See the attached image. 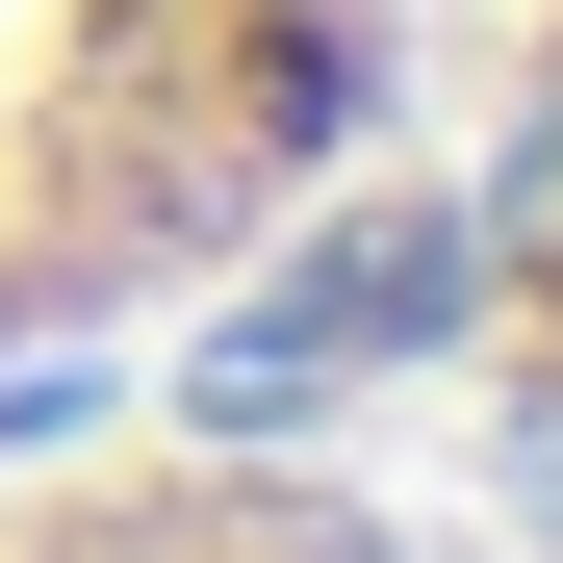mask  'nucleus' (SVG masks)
<instances>
[{"label":"nucleus","instance_id":"f257e3e1","mask_svg":"<svg viewBox=\"0 0 563 563\" xmlns=\"http://www.w3.org/2000/svg\"><path fill=\"white\" fill-rule=\"evenodd\" d=\"M410 0H0V385L179 333L358 179Z\"/></svg>","mask_w":563,"mask_h":563},{"label":"nucleus","instance_id":"f03ea898","mask_svg":"<svg viewBox=\"0 0 563 563\" xmlns=\"http://www.w3.org/2000/svg\"><path fill=\"white\" fill-rule=\"evenodd\" d=\"M0 563H410V538L308 461H77V487H0Z\"/></svg>","mask_w":563,"mask_h":563},{"label":"nucleus","instance_id":"7ed1b4c3","mask_svg":"<svg viewBox=\"0 0 563 563\" xmlns=\"http://www.w3.org/2000/svg\"><path fill=\"white\" fill-rule=\"evenodd\" d=\"M512 358L563 385V77H538V129H512Z\"/></svg>","mask_w":563,"mask_h":563}]
</instances>
